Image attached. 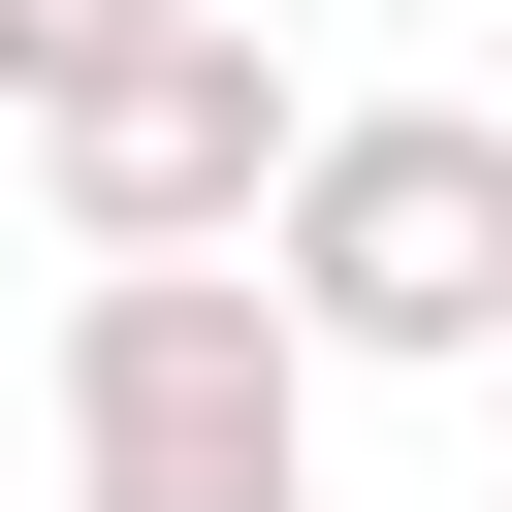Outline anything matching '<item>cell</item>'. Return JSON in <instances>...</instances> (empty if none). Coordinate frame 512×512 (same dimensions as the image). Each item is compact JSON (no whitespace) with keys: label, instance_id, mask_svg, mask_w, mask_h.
<instances>
[{"label":"cell","instance_id":"obj_2","mask_svg":"<svg viewBox=\"0 0 512 512\" xmlns=\"http://www.w3.org/2000/svg\"><path fill=\"white\" fill-rule=\"evenodd\" d=\"M64 512H320V352L256 256H96L64 288Z\"/></svg>","mask_w":512,"mask_h":512},{"label":"cell","instance_id":"obj_5","mask_svg":"<svg viewBox=\"0 0 512 512\" xmlns=\"http://www.w3.org/2000/svg\"><path fill=\"white\" fill-rule=\"evenodd\" d=\"M480 384H512V352H480Z\"/></svg>","mask_w":512,"mask_h":512},{"label":"cell","instance_id":"obj_1","mask_svg":"<svg viewBox=\"0 0 512 512\" xmlns=\"http://www.w3.org/2000/svg\"><path fill=\"white\" fill-rule=\"evenodd\" d=\"M256 288L320 384H480L512 352V96H320L256 192Z\"/></svg>","mask_w":512,"mask_h":512},{"label":"cell","instance_id":"obj_3","mask_svg":"<svg viewBox=\"0 0 512 512\" xmlns=\"http://www.w3.org/2000/svg\"><path fill=\"white\" fill-rule=\"evenodd\" d=\"M288 32L256 0H192V32H128L64 128H32V192H64V256H256V192H288Z\"/></svg>","mask_w":512,"mask_h":512},{"label":"cell","instance_id":"obj_4","mask_svg":"<svg viewBox=\"0 0 512 512\" xmlns=\"http://www.w3.org/2000/svg\"><path fill=\"white\" fill-rule=\"evenodd\" d=\"M128 32H192V0H0V128H64V96L128 64Z\"/></svg>","mask_w":512,"mask_h":512}]
</instances>
